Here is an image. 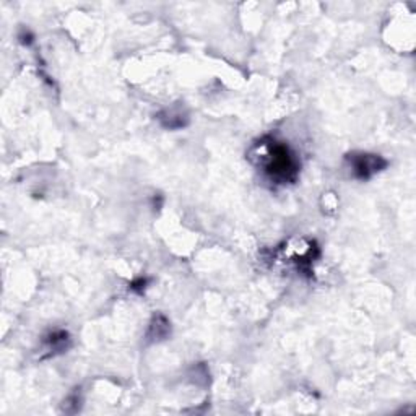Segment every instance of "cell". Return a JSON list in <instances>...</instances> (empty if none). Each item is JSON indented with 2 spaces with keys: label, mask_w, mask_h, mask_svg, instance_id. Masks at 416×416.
Wrapping results in <instances>:
<instances>
[{
  "label": "cell",
  "mask_w": 416,
  "mask_h": 416,
  "mask_svg": "<svg viewBox=\"0 0 416 416\" xmlns=\"http://www.w3.org/2000/svg\"><path fill=\"white\" fill-rule=\"evenodd\" d=\"M43 345L44 348H46L47 356L60 355V353L67 351V349L72 347V337H70L69 332L64 329L51 330L43 337Z\"/></svg>",
  "instance_id": "277c9868"
},
{
  "label": "cell",
  "mask_w": 416,
  "mask_h": 416,
  "mask_svg": "<svg viewBox=\"0 0 416 416\" xmlns=\"http://www.w3.org/2000/svg\"><path fill=\"white\" fill-rule=\"evenodd\" d=\"M158 122L161 124V127H165L167 130H179L189 126L190 117L187 109L183 104H174L171 108L163 109L161 113L157 116Z\"/></svg>",
  "instance_id": "3957f363"
},
{
  "label": "cell",
  "mask_w": 416,
  "mask_h": 416,
  "mask_svg": "<svg viewBox=\"0 0 416 416\" xmlns=\"http://www.w3.org/2000/svg\"><path fill=\"white\" fill-rule=\"evenodd\" d=\"M80 408H82V395H80V389H75V391L65 398L64 404H62V411H65V413H77Z\"/></svg>",
  "instance_id": "8992f818"
},
{
  "label": "cell",
  "mask_w": 416,
  "mask_h": 416,
  "mask_svg": "<svg viewBox=\"0 0 416 416\" xmlns=\"http://www.w3.org/2000/svg\"><path fill=\"white\" fill-rule=\"evenodd\" d=\"M171 335V322L170 319L163 314H154L148 324V330L147 335H145V340L148 343H157V342H163Z\"/></svg>",
  "instance_id": "5b68a950"
},
{
  "label": "cell",
  "mask_w": 416,
  "mask_h": 416,
  "mask_svg": "<svg viewBox=\"0 0 416 416\" xmlns=\"http://www.w3.org/2000/svg\"><path fill=\"white\" fill-rule=\"evenodd\" d=\"M19 41L23 44V46L28 47L34 43V34L31 33L28 28H21L20 33H19Z\"/></svg>",
  "instance_id": "ba28073f"
},
{
  "label": "cell",
  "mask_w": 416,
  "mask_h": 416,
  "mask_svg": "<svg viewBox=\"0 0 416 416\" xmlns=\"http://www.w3.org/2000/svg\"><path fill=\"white\" fill-rule=\"evenodd\" d=\"M345 161L348 163L349 171L351 176L358 181H366L373 179L375 174H379L380 171H384L387 167V159L380 154L375 153H366V152H353L348 153L345 157Z\"/></svg>",
  "instance_id": "7a4b0ae2"
},
{
  "label": "cell",
  "mask_w": 416,
  "mask_h": 416,
  "mask_svg": "<svg viewBox=\"0 0 416 416\" xmlns=\"http://www.w3.org/2000/svg\"><path fill=\"white\" fill-rule=\"evenodd\" d=\"M249 158L257 165L270 183L280 185L294 184L299 178L301 163L290 145L275 137H264L254 145Z\"/></svg>",
  "instance_id": "6da1fadb"
},
{
  "label": "cell",
  "mask_w": 416,
  "mask_h": 416,
  "mask_svg": "<svg viewBox=\"0 0 416 416\" xmlns=\"http://www.w3.org/2000/svg\"><path fill=\"white\" fill-rule=\"evenodd\" d=\"M148 285H150V278L139 277L129 283V290L135 294H143L145 290L148 288Z\"/></svg>",
  "instance_id": "52a82bcc"
}]
</instances>
